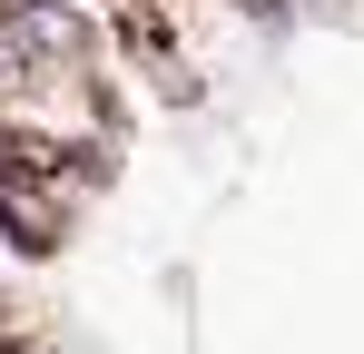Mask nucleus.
<instances>
[{
	"instance_id": "nucleus-1",
	"label": "nucleus",
	"mask_w": 364,
	"mask_h": 354,
	"mask_svg": "<svg viewBox=\"0 0 364 354\" xmlns=\"http://www.w3.org/2000/svg\"><path fill=\"white\" fill-rule=\"evenodd\" d=\"M237 10L246 20H286V0H237Z\"/></svg>"
}]
</instances>
